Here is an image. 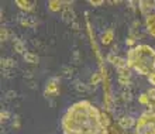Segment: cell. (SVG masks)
<instances>
[{
    "mask_svg": "<svg viewBox=\"0 0 155 134\" xmlns=\"http://www.w3.org/2000/svg\"><path fill=\"white\" fill-rule=\"evenodd\" d=\"M104 114L87 100L72 105L62 117L64 134H109Z\"/></svg>",
    "mask_w": 155,
    "mask_h": 134,
    "instance_id": "6da1fadb",
    "label": "cell"
},
{
    "mask_svg": "<svg viewBox=\"0 0 155 134\" xmlns=\"http://www.w3.org/2000/svg\"><path fill=\"white\" fill-rule=\"evenodd\" d=\"M127 66L135 69L141 75L150 76L155 72V49L145 44L131 48L127 54Z\"/></svg>",
    "mask_w": 155,
    "mask_h": 134,
    "instance_id": "7a4b0ae2",
    "label": "cell"
},
{
    "mask_svg": "<svg viewBox=\"0 0 155 134\" xmlns=\"http://www.w3.org/2000/svg\"><path fill=\"white\" fill-rule=\"evenodd\" d=\"M137 134H155V109L143 113L135 124Z\"/></svg>",
    "mask_w": 155,
    "mask_h": 134,
    "instance_id": "3957f363",
    "label": "cell"
},
{
    "mask_svg": "<svg viewBox=\"0 0 155 134\" xmlns=\"http://www.w3.org/2000/svg\"><path fill=\"white\" fill-rule=\"evenodd\" d=\"M145 27H147V31L151 34L152 37H155V13L154 14H150L145 20Z\"/></svg>",
    "mask_w": 155,
    "mask_h": 134,
    "instance_id": "277c9868",
    "label": "cell"
},
{
    "mask_svg": "<svg viewBox=\"0 0 155 134\" xmlns=\"http://www.w3.org/2000/svg\"><path fill=\"white\" fill-rule=\"evenodd\" d=\"M109 61L113 62V65H116L117 68H120V69H126L124 61H123L121 58H118V57H114V55H111V57H109Z\"/></svg>",
    "mask_w": 155,
    "mask_h": 134,
    "instance_id": "5b68a950",
    "label": "cell"
},
{
    "mask_svg": "<svg viewBox=\"0 0 155 134\" xmlns=\"http://www.w3.org/2000/svg\"><path fill=\"white\" fill-rule=\"evenodd\" d=\"M113 35H114V33H113V30H107L106 33L102 35V42L104 45H107V44H110L111 42V40H113Z\"/></svg>",
    "mask_w": 155,
    "mask_h": 134,
    "instance_id": "8992f818",
    "label": "cell"
},
{
    "mask_svg": "<svg viewBox=\"0 0 155 134\" xmlns=\"http://www.w3.org/2000/svg\"><path fill=\"white\" fill-rule=\"evenodd\" d=\"M16 4L17 7H20L21 10H25V12L31 10V7H33V3L31 2H25V0H17Z\"/></svg>",
    "mask_w": 155,
    "mask_h": 134,
    "instance_id": "52a82bcc",
    "label": "cell"
},
{
    "mask_svg": "<svg viewBox=\"0 0 155 134\" xmlns=\"http://www.w3.org/2000/svg\"><path fill=\"white\" fill-rule=\"evenodd\" d=\"M24 59L27 62H30V64H34V65L38 64V61H40L38 57H37V54H33V52H25L24 54Z\"/></svg>",
    "mask_w": 155,
    "mask_h": 134,
    "instance_id": "ba28073f",
    "label": "cell"
},
{
    "mask_svg": "<svg viewBox=\"0 0 155 134\" xmlns=\"http://www.w3.org/2000/svg\"><path fill=\"white\" fill-rule=\"evenodd\" d=\"M62 7V2H49V8L52 12H58Z\"/></svg>",
    "mask_w": 155,
    "mask_h": 134,
    "instance_id": "9c48e42d",
    "label": "cell"
},
{
    "mask_svg": "<svg viewBox=\"0 0 155 134\" xmlns=\"http://www.w3.org/2000/svg\"><path fill=\"white\" fill-rule=\"evenodd\" d=\"M140 103H141V105H150V100H151V99H150V96H148V93H144V95H141V96H140Z\"/></svg>",
    "mask_w": 155,
    "mask_h": 134,
    "instance_id": "30bf717a",
    "label": "cell"
},
{
    "mask_svg": "<svg viewBox=\"0 0 155 134\" xmlns=\"http://www.w3.org/2000/svg\"><path fill=\"white\" fill-rule=\"evenodd\" d=\"M148 96H150L151 100H155V88H152V89L148 90Z\"/></svg>",
    "mask_w": 155,
    "mask_h": 134,
    "instance_id": "8fae6325",
    "label": "cell"
},
{
    "mask_svg": "<svg viewBox=\"0 0 155 134\" xmlns=\"http://www.w3.org/2000/svg\"><path fill=\"white\" fill-rule=\"evenodd\" d=\"M148 81H150V82H151V83H152V85L155 86V72H152L151 75L148 76Z\"/></svg>",
    "mask_w": 155,
    "mask_h": 134,
    "instance_id": "7c38bea8",
    "label": "cell"
},
{
    "mask_svg": "<svg viewBox=\"0 0 155 134\" xmlns=\"http://www.w3.org/2000/svg\"><path fill=\"white\" fill-rule=\"evenodd\" d=\"M103 2H90V4H93V6H99V4H102Z\"/></svg>",
    "mask_w": 155,
    "mask_h": 134,
    "instance_id": "4fadbf2b",
    "label": "cell"
},
{
    "mask_svg": "<svg viewBox=\"0 0 155 134\" xmlns=\"http://www.w3.org/2000/svg\"><path fill=\"white\" fill-rule=\"evenodd\" d=\"M96 76H97V81H100V78H99V73L96 75ZM92 82H93V83H96V78H93V81H92Z\"/></svg>",
    "mask_w": 155,
    "mask_h": 134,
    "instance_id": "5bb4252c",
    "label": "cell"
}]
</instances>
